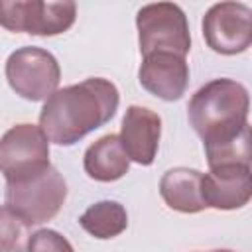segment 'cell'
I'll return each instance as SVG.
<instances>
[{
  "label": "cell",
  "mask_w": 252,
  "mask_h": 252,
  "mask_svg": "<svg viewBox=\"0 0 252 252\" xmlns=\"http://www.w3.org/2000/svg\"><path fill=\"white\" fill-rule=\"evenodd\" d=\"M250 96L234 79H213L189 100V124L203 140L209 167L226 163L250 165Z\"/></svg>",
  "instance_id": "cell-1"
},
{
  "label": "cell",
  "mask_w": 252,
  "mask_h": 252,
  "mask_svg": "<svg viewBox=\"0 0 252 252\" xmlns=\"http://www.w3.org/2000/svg\"><path fill=\"white\" fill-rule=\"evenodd\" d=\"M120 93L114 83L91 77L55 91L39 112V128L49 142L73 146L93 130L110 122L118 110Z\"/></svg>",
  "instance_id": "cell-2"
},
{
  "label": "cell",
  "mask_w": 252,
  "mask_h": 252,
  "mask_svg": "<svg viewBox=\"0 0 252 252\" xmlns=\"http://www.w3.org/2000/svg\"><path fill=\"white\" fill-rule=\"evenodd\" d=\"M67 199V183L57 167L49 165L41 173L22 181L6 183L4 201L28 224L51 220Z\"/></svg>",
  "instance_id": "cell-3"
},
{
  "label": "cell",
  "mask_w": 252,
  "mask_h": 252,
  "mask_svg": "<svg viewBox=\"0 0 252 252\" xmlns=\"http://www.w3.org/2000/svg\"><path fill=\"white\" fill-rule=\"evenodd\" d=\"M140 53H173L185 57L191 49V35L185 12L173 2L146 4L136 14Z\"/></svg>",
  "instance_id": "cell-4"
},
{
  "label": "cell",
  "mask_w": 252,
  "mask_h": 252,
  "mask_svg": "<svg viewBox=\"0 0 252 252\" xmlns=\"http://www.w3.org/2000/svg\"><path fill=\"white\" fill-rule=\"evenodd\" d=\"M4 71L10 89L32 102L47 100L61 81V67L55 55L33 45L12 51Z\"/></svg>",
  "instance_id": "cell-5"
},
{
  "label": "cell",
  "mask_w": 252,
  "mask_h": 252,
  "mask_svg": "<svg viewBox=\"0 0 252 252\" xmlns=\"http://www.w3.org/2000/svg\"><path fill=\"white\" fill-rule=\"evenodd\" d=\"M49 165V140L39 126L16 124L0 138V173L6 183L37 175Z\"/></svg>",
  "instance_id": "cell-6"
},
{
  "label": "cell",
  "mask_w": 252,
  "mask_h": 252,
  "mask_svg": "<svg viewBox=\"0 0 252 252\" xmlns=\"http://www.w3.org/2000/svg\"><path fill=\"white\" fill-rule=\"evenodd\" d=\"M77 18L75 2L0 0V26L8 32L32 35H57L67 32Z\"/></svg>",
  "instance_id": "cell-7"
},
{
  "label": "cell",
  "mask_w": 252,
  "mask_h": 252,
  "mask_svg": "<svg viewBox=\"0 0 252 252\" xmlns=\"http://www.w3.org/2000/svg\"><path fill=\"white\" fill-rule=\"evenodd\" d=\"M205 43L220 55H236L252 43V10L244 2L213 4L203 16Z\"/></svg>",
  "instance_id": "cell-8"
},
{
  "label": "cell",
  "mask_w": 252,
  "mask_h": 252,
  "mask_svg": "<svg viewBox=\"0 0 252 252\" xmlns=\"http://www.w3.org/2000/svg\"><path fill=\"white\" fill-rule=\"evenodd\" d=\"M203 201L219 211H234L248 205L252 197V177L248 163H226L209 167L203 173Z\"/></svg>",
  "instance_id": "cell-9"
},
{
  "label": "cell",
  "mask_w": 252,
  "mask_h": 252,
  "mask_svg": "<svg viewBox=\"0 0 252 252\" xmlns=\"http://www.w3.org/2000/svg\"><path fill=\"white\" fill-rule=\"evenodd\" d=\"M138 81L150 94L173 102L179 100L189 87V65L185 57L173 53H150L144 55Z\"/></svg>",
  "instance_id": "cell-10"
},
{
  "label": "cell",
  "mask_w": 252,
  "mask_h": 252,
  "mask_svg": "<svg viewBox=\"0 0 252 252\" xmlns=\"http://www.w3.org/2000/svg\"><path fill=\"white\" fill-rule=\"evenodd\" d=\"M159 136L161 118L158 112L138 104L126 108L118 138L130 161H136L140 165H152L158 156Z\"/></svg>",
  "instance_id": "cell-11"
},
{
  "label": "cell",
  "mask_w": 252,
  "mask_h": 252,
  "mask_svg": "<svg viewBox=\"0 0 252 252\" xmlns=\"http://www.w3.org/2000/svg\"><path fill=\"white\" fill-rule=\"evenodd\" d=\"M203 173L189 167H173L159 179V195L163 203L179 213H201L207 209L203 201Z\"/></svg>",
  "instance_id": "cell-12"
},
{
  "label": "cell",
  "mask_w": 252,
  "mask_h": 252,
  "mask_svg": "<svg viewBox=\"0 0 252 252\" xmlns=\"http://www.w3.org/2000/svg\"><path fill=\"white\" fill-rule=\"evenodd\" d=\"M83 167L91 179L102 183L124 177L130 169V159L120 144L118 134H106L93 142L83 156Z\"/></svg>",
  "instance_id": "cell-13"
},
{
  "label": "cell",
  "mask_w": 252,
  "mask_h": 252,
  "mask_svg": "<svg viewBox=\"0 0 252 252\" xmlns=\"http://www.w3.org/2000/svg\"><path fill=\"white\" fill-rule=\"evenodd\" d=\"M79 224L91 236L98 240H108L126 230L128 213L118 201H98L79 217Z\"/></svg>",
  "instance_id": "cell-14"
},
{
  "label": "cell",
  "mask_w": 252,
  "mask_h": 252,
  "mask_svg": "<svg viewBox=\"0 0 252 252\" xmlns=\"http://www.w3.org/2000/svg\"><path fill=\"white\" fill-rule=\"evenodd\" d=\"M30 224L6 205L0 207V252H26Z\"/></svg>",
  "instance_id": "cell-15"
},
{
  "label": "cell",
  "mask_w": 252,
  "mask_h": 252,
  "mask_svg": "<svg viewBox=\"0 0 252 252\" xmlns=\"http://www.w3.org/2000/svg\"><path fill=\"white\" fill-rule=\"evenodd\" d=\"M26 252H75V250L61 232L51 228H39L30 236Z\"/></svg>",
  "instance_id": "cell-16"
},
{
  "label": "cell",
  "mask_w": 252,
  "mask_h": 252,
  "mask_svg": "<svg viewBox=\"0 0 252 252\" xmlns=\"http://www.w3.org/2000/svg\"><path fill=\"white\" fill-rule=\"evenodd\" d=\"M213 252H232V250H213Z\"/></svg>",
  "instance_id": "cell-17"
}]
</instances>
